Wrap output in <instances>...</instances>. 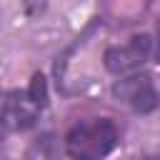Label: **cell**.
<instances>
[{
	"mask_svg": "<svg viewBox=\"0 0 160 160\" xmlns=\"http://www.w3.org/2000/svg\"><path fill=\"white\" fill-rule=\"evenodd\" d=\"M0 142H2V135H0Z\"/></svg>",
	"mask_w": 160,
	"mask_h": 160,
	"instance_id": "cell-7",
	"label": "cell"
},
{
	"mask_svg": "<svg viewBox=\"0 0 160 160\" xmlns=\"http://www.w3.org/2000/svg\"><path fill=\"white\" fill-rule=\"evenodd\" d=\"M115 145H118V128L108 118L78 122L65 135V152L70 158H78V160L105 158Z\"/></svg>",
	"mask_w": 160,
	"mask_h": 160,
	"instance_id": "cell-2",
	"label": "cell"
},
{
	"mask_svg": "<svg viewBox=\"0 0 160 160\" xmlns=\"http://www.w3.org/2000/svg\"><path fill=\"white\" fill-rule=\"evenodd\" d=\"M112 95L135 112H152L158 108V90L150 75H128L112 85Z\"/></svg>",
	"mask_w": 160,
	"mask_h": 160,
	"instance_id": "cell-4",
	"label": "cell"
},
{
	"mask_svg": "<svg viewBox=\"0 0 160 160\" xmlns=\"http://www.w3.org/2000/svg\"><path fill=\"white\" fill-rule=\"evenodd\" d=\"M48 105V82L40 72L32 75L25 90H10L0 100V125L8 130H28Z\"/></svg>",
	"mask_w": 160,
	"mask_h": 160,
	"instance_id": "cell-1",
	"label": "cell"
},
{
	"mask_svg": "<svg viewBox=\"0 0 160 160\" xmlns=\"http://www.w3.org/2000/svg\"><path fill=\"white\" fill-rule=\"evenodd\" d=\"M48 2H50V0H22L25 15H28V18H38V15H42L45 8H48Z\"/></svg>",
	"mask_w": 160,
	"mask_h": 160,
	"instance_id": "cell-5",
	"label": "cell"
},
{
	"mask_svg": "<svg viewBox=\"0 0 160 160\" xmlns=\"http://www.w3.org/2000/svg\"><path fill=\"white\" fill-rule=\"evenodd\" d=\"M150 50H152V40L150 35L140 32V35H132L128 42L122 45H112L102 52V65L108 72L112 75H128V72H135L138 68H142L150 58Z\"/></svg>",
	"mask_w": 160,
	"mask_h": 160,
	"instance_id": "cell-3",
	"label": "cell"
},
{
	"mask_svg": "<svg viewBox=\"0 0 160 160\" xmlns=\"http://www.w3.org/2000/svg\"><path fill=\"white\" fill-rule=\"evenodd\" d=\"M155 58L160 62V22H158V48H155Z\"/></svg>",
	"mask_w": 160,
	"mask_h": 160,
	"instance_id": "cell-6",
	"label": "cell"
}]
</instances>
